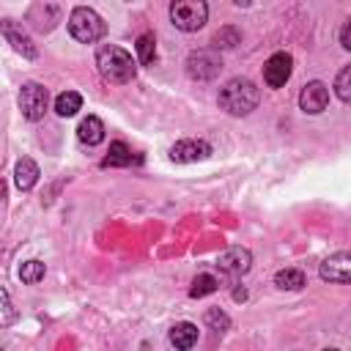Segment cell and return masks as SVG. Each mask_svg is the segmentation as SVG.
Segmentation results:
<instances>
[{
    "mask_svg": "<svg viewBox=\"0 0 351 351\" xmlns=\"http://www.w3.org/2000/svg\"><path fill=\"white\" fill-rule=\"evenodd\" d=\"M261 101V90L247 77H233L219 88V107L230 115H250Z\"/></svg>",
    "mask_w": 351,
    "mask_h": 351,
    "instance_id": "cell-1",
    "label": "cell"
},
{
    "mask_svg": "<svg viewBox=\"0 0 351 351\" xmlns=\"http://www.w3.org/2000/svg\"><path fill=\"white\" fill-rule=\"evenodd\" d=\"M96 66H99V74L104 77V82H110V85H126V82L134 80V71H137L132 55L126 49L115 47V44L99 47Z\"/></svg>",
    "mask_w": 351,
    "mask_h": 351,
    "instance_id": "cell-2",
    "label": "cell"
},
{
    "mask_svg": "<svg viewBox=\"0 0 351 351\" xmlns=\"http://www.w3.org/2000/svg\"><path fill=\"white\" fill-rule=\"evenodd\" d=\"M69 33L80 41V44H96L104 33H107V25L104 19L88 8V5H77L71 14H69Z\"/></svg>",
    "mask_w": 351,
    "mask_h": 351,
    "instance_id": "cell-3",
    "label": "cell"
},
{
    "mask_svg": "<svg viewBox=\"0 0 351 351\" xmlns=\"http://www.w3.org/2000/svg\"><path fill=\"white\" fill-rule=\"evenodd\" d=\"M208 19V5L203 0H176L170 3V22L184 30V33H195L206 25Z\"/></svg>",
    "mask_w": 351,
    "mask_h": 351,
    "instance_id": "cell-4",
    "label": "cell"
},
{
    "mask_svg": "<svg viewBox=\"0 0 351 351\" xmlns=\"http://www.w3.org/2000/svg\"><path fill=\"white\" fill-rule=\"evenodd\" d=\"M49 107V93L38 82H25L19 90V110L27 121H41Z\"/></svg>",
    "mask_w": 351,
    "mask_h": 351,
    "instance_id": "cell-5",
    "label": "cell"
},
{
    "mask_svg": "<svg viewBox=\"0 0 351 351\" xmlns=\"http://www.w3.org/2000/svg\"><path fill=\"white\" fill-rule=\"evenodd\" d=\"M222 69V58L217 49H195L186 58V74L192 80H214Z\"/></svg>",
    "mask_w": 351,
    "mask_h": 351,
    "instance_id": "cell-6",
    "label": "cell"
},
{
    "mask_svg": "<svg viewBox=\"0 0 351 351\" xmlns=\"http://www.w3.org/2000/svg\"><path fill=\"white\" fill-rule=\"evenodd\" d=\"M0 33H3L5 41L14 47V52H19L22 58H27V60H36V58H38V47L33 44V38L25 33V27H22L19 22L3 19V22H0Z\"/></svg>",
    "mask_w": 351,
    "mask_h": 351,
    "instance_id": "cell-7",
    "label": "cell"
},
{
    "mask_svg": "<svg viewBox=\"0 0 351 351\" xmlns=\"http://www.w3.org/2000/svg\"><path fill=\"white\" fill-rule=\"evenodd\" d=\"M291 71H293V58L288 52H274L263 63V80L269 88H282L291 80Z\"/></svg>",
    "mask_w": 351,
    "mask_h": 351,
    "instance_id": "cell-8",
    "label": "cell"
},
{
    "mask_svg": "<svg viewBox=\"0 0 351 351\" xmlns=\"http://www.w3.org/2000/svg\"><path fill=\"white\" fill-rule=\"evenodd\" d=\"M252 266V252L247 247H228L219 258H217V269L228 277H239V274H247Z\"/></svg>",
    "mask_w": 351,
    "mask_h": 351,
    "instance_id": "cell-9",
    "label": "cell"
},
{
    "mask_svg": "<svg viewBox=\"0 0 351 351\" xmlns=\"http://www.w3.org/2000/svg\"><path fill=\"white\" fill-rule=\"evenodd\" d=\"M326 104H329V88H326L321 80H313V82H307V85L302 88V93H299V107H302L307 115L324 112Z\"/></svg>",
    "mask_w": 351,
    "mask_h": 351,
    "instance_id": "cell-10",
    "label": "cell"
},
{
    "mask_svg": "<svg viewBox=\"0 0 351 351\" xmlns=\"http://www.w3.org/2000/svg\"><path fill=\"white\" fill-rule=\"evenodd\" d=\"M318 274H321V280H326V282H348L351 280V255L348 252H335V255H329L324 263H321V269H318Z\"/></svg>",
    "mask_w": 351,
    "mask_h": 351,
    "instance_id": "cell-11",
    "label": "cell"
},
{
    "mask_svg": "<svg viewBox=\"0 0 351 351\" xmlns=\"http://www.w3.org/2000/svg\"><path fill=\"white\" fill-rule=\"evenodd\" d=\"M211 154V145L206 140H178L170 148V159L178 165H189V162H200Z\"/></svg>",
    "mask_w": 351,
    "mask_h": 351,
    "instance_id": "cell-12",
    "label": "cell"
},
{
    "mask_svg": "<svg viewBox=\"0 0 351 351\" xmlns=\"http://www.w3.org/2000/svg\"><path fill=\"white\" fill-rule=\"evenodd\" d=\"M197 343V326L189 324V321H181L170 329V346L176 351H189L192 346Z\"/></svg>",
    "mask_w": 351,
    "mask_h": 351,
    "instance_id": "cell-13",
    "label": "cell"
},
{
    "mask_svg": "<svg viewBox=\"0 0 351 351\" xmlns=\"http://www.w3.org/2000/svg\"><path fill=\"white\" fill-rule=\"evenodd\" d=\"M77 137L85 145H99L104 140V123H101V118H96V115L82 118L80 126H77Z\"/></svg>",
    "mask_w": 351,
    "mask_h": 351,
    "instance_id": "cell-14",
    "label": "cell"
},
{
    "mask_svg": "<svg viewBox=\"0 0 351 351\" xmlns=\"http://www.w3.org/2000/svg\"><path fill=\"white\" fill-rule=\"evenodd\" d=\"M14 181H16V186H19L22 192L33 189L36 181H38V165H36L30 156H22V159L16 162V167H14Z\"/></svg>",
    "mask_w": 351,
    "mask_h": 351,
    "instance_id": "cell-15",
    "label": "cell"
},
{
    "mask_svg": "<svg viewBox=\"0 0 351 351\" xmlns=\"http://www.w3.org/2000/svg\"><path fill=\"white\" fill-rule=\"evenodd\" d=\"M80 107H82V96H80L77 90H63V93L55 99V112H58L60 118H71V115H77Z\"/></svg>",
    "mask_w": 351,
    "mask_h": 351,
    "instance_id": "cell-16",
    "label": "cell"
},
{
    "mask_svg": "<svg viewBox=\"0 0 351 351\" xmlns=\"http://www.w3.org/2000/svg\"><path fill=\"white\" fill-rule=\"evenodd\" d=\"M304 271L302 269H280L277 274H274V285L277 288H282V291H299V288H304Z\"/></svg>",
    "mask_w": 351,
    "mask_h": 351,
    "instance_id": "cell-17",
    "label": "cell"
},
{
    "mask_svg": "<svg viewBox=\"0 0 351 351\" xmlns=\"http://www.w3.org/2000/svg\"><path fill=\"white\" fill-rule=\"evenodd\" d=\"M123 165H132V151L126 143L115 140V143H110V154L104 159V167H123Z\"/></svg>",
    "mask_w": 351,
    "mask_h": 351,
    "instance_id": "cell-18",
    "label": "cell"
},
{
    "mask_svg": "<svg viewBox=\"0 0 351 351\" xmlns=\"http://www.w3.org/2000/svg\"><path fill=\"white\" fill-rule=\"evenodd\" d=\"M134 47H137V60L143 66L154 63V58H156V38H154V33H140Z\"/></svg>",
    "mask_w": 351,
    "mask_h": 351,
    "instance_id": "cell-19",
    "label": "cell"
},
{
    "mask_svg": "<svg viewBox=\"0 0 351 351\" xmlns=\"http://www.w3.org/2000/svg\"><path fill=\"white\" fill-rule=\"evenodd\" d=\"M44 274H47V266H44L41 261H25V263L19 266V280H22V282H27V285L41 282V280H44Z\"/></svg>",
    "mask_w": 351,
    "mask_h": 351,
    "instance_id": "cell-20",
    "label": "cell"
},
{
    "mask_svg": "<svg viewBox=\"0 0 351 351\" xmlns=\"http://www.w3.org/2000/svg\"><path fill=\"white\" fill-rule=\"evenodd\" d=\"M217 277H211V274H197L195 277V282H192V288H189V296L192 299H200V296H208V293H214L217 291Z\"/></svg>",
    "mask_w": 351,
    "mask_h": 351,
    "instance_id": "cell-21",
    "label": "cell"
},
{
    "mask_svg": "<svg viewBox=\"0 0 351 351\" xmlns=\"http://www.w3.org/2000/svg\"><path fill=\"white\" fill-rule=\"evenodd\" d=\"M239 41H241V33L228 25V27L217 30V36H214V49H228V47H236Z\"/></svg>",
    "mask_w": 351,
    "mask_h": 351,
    "instance_id": "cell-22",
    "label": "cell"
},
{
    "mask_svg": "<svg viewBox=\"0 0 351 351\" xmlns=\"http://www.w3.org/2000/svg\"><path fill=\"white\" fill-rule=\"evenodd\" d=\"M16 321V307L5 288H0V326H11Z\"/></svg>",
    "mask_w": 351,
    "mask_h": 351,
    "instance_id": "cell-23",
    "label": "cell"
},
{
    "mask_svg": "<svg viewBox=\"0 0 351 351\" xmlns=\"http://www.w3.org/2000/svg\"><path fill=\"white\" fill-rule=\"evenodd\" d=\"M335 93L340 101H348L351 99V66H343L337 80H335Z\"/></svg>",
    "mask_w": 351,
    "mask_h": 351,
    "instance_id": "cell-24",
    "label": "cell"
},
{
    "mask_svg": "<svg viewBox=\"0 0 351 351\" xmlns=\"http://www.w3.org/2000/svg\"><path fill=\"white\" fill-rule=\"evenodd\" d=\"M206 321L214 326V329H225L228 326V318H225V313H219V310H208V315H206Z\"/></svg>",
    "mask_w": 351,
    "mask_h": 351,
    "instance_id": "cell-25",
    "label": "cell"
},
{
    "mask_svg": "<svg viewBox=\"0 0 351 351\" xmlns=\"http://www.w3.org/2000/svg\"><path fill=\"white\" fill-rule=\"evenodd\" d=\"M340 47L343 49H351V22H346L343 30H340Z\"/></svg>",
    "mask_w": 351,
    "mask_h": 351,
    "instance_id": "cell-26",
    "label": "cell"
},
{
    "mask_svg": "<svg viewBox=\"0 0 351 351\" xmlns=\"http://www.w3.org/2000/svg\"><path fill=\"white\" fill-rule=\"evenodd\" d=\"M244 296H247V291H244V288H241V291H233V299H244Z\"/></svg>",
    "mask_w": 351,
    "mask_h": 351,
    "instance_id": "cell-27",
    "label": "cell"
},
{
    "mask_svg": "<svg viewBox=\"0 0 351 351\" xmlns=\"http://www.w3.org/2000/svg\"><path fill=\"white\" fill-rule=\"evenodd\" d=\"M324 351H340V348H324Z\"/></svg>",
    "mask_w": 351,
    "mask_h": 351,
    "instance_id": "cell-28",
    "label": "cell"
},
{
    "mask_svg": "<svg viewBox=\"0 0 351 351\" xmlns=\"http://www.w3.org/2000/svg\"><path fill=\"white\" fill-rule=\"evenodd\" d=\"M0 351H3V348H0Z\"/></svg>",
    "mask_w": 351,
    "mask_h": 351,
    "instance_id": "cell-29",
    "label": "cell"
}]
</instances>
